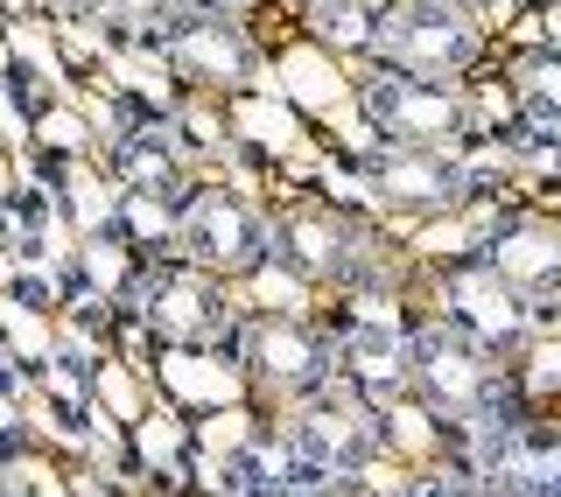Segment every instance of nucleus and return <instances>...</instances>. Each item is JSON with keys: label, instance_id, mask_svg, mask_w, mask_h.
Listing matches in <instances>:
<instances>
[{"label": "nucleus", "instance_id": "f257e3e1", "mask_svg": "<svg viewBox=\"0 0 561 497\" xmlns=\"http://www.w3.org/2000/svg\"><path fill=\"white\" fill-rule=\"evenodd\" d=\"M414 400L435 420H449L463 441H478L505 420H519V385L505 358H491L478 336H463L456 323H443L435 309L414 315Z\"/></svg>", "mask_w": 561, "mask_h": 497}, {"label": "nucleus", "instance_id": "f03ea898", "mask_svg": "<svg viewBox=\"0 0 561 497\" xmlns=\"http://www.w3.org/2000/svg\"><path fill=\"white\" fill-rule=\"evenodd\" d=\"M379 70H408V78H435V84H463L484 63V28L478 14L443 8V0H386L379 35L365 49Z\"/></svg>", "mask_w": 561, "mask_h": 497}, {"label": "nucleus", "instance_id": "7ed1b4c3", "mask_svg": "<svg viewBox=\"0 0 561 497\" xmlns=\"http://www.w3.org/2000/svg\"><path fill=\"white\" fill-rule=\"evenodd\" d=\"M232 365L280 406H302L323 385H337V336L316 330L309 315H245L232 330Z\"/></svg>", "mask_w": 561, "mask_h": 497}, {"label": "nucleus", "instance_id": "20e7f679", "mask_svg": "<svg viewBox=\"0 0 561 497\" xmlns=\"http://www.w3.org/2000/svg\"><path fill=\"white\" fill-rule=\"evenodd\" d=\"M365 127L379 148H456V140L478 134L463 84H435V78H408V70H365L358 84Z\"/></svg>", "mask_w": 561, "mask_h": 497}, {"label": "nucleus", "instance_id": "39448f33", "mask_svg": "<svg viewBox=\"0 0 561 497\" xmlns=\"http://www.w3.org/2000/svg\"><path fill=\"white\" fill-rule=\"evenodd\" d=\"M274 224V266H288L302 288H351V280L379 274V239L365 232V218H351L337 204H288Z\"/></svg>", "mask_w": 561, "mask_h": 497}, {"label": "nucleus", "instance_id": "423d86ee", "mask_svg": "<svg viewBox=\"0 0 561 497\" xmlns=\"http://www.w3.org/2000/svg\"><path fill=\"white\" fill-rule=\"evenodd\" d=\"M134 323L154 330L169 350H225L239 330L232 323V301H225V280L204 274L197 259L169 253V259H148L140 274V301H134Z\"/></svg>", "mask_w": 561, "mask_h": 497}, {"label": "nucleus", "instance_id": "0eeeda50", "mask_svg": "<svg viewBox=\"0 0 561 497\" xmlns=\"http://www.w3.org/2000/svg\"><path fill=\"white\" fill-rule=\"evenodd\" d=\"M175 253L197 259L204 274H218V280H245L253 266H267L274 224L260 218L245 197H232V189L197 183L183 197V232H175Z\"/></svg>", "mask_w": 561, "mask_h": 497}, {"label": "nucleus", "instance_id": "6e6552de", "mask_svg": "<svg viewBox=\"0 0 561 497\" xmlns=\"http://www.w3.org/2000/svg\"><path fill=\"white\" fill-rule=\"evenodd\" d=\"M435 315L456 323L463 336H478L491 358L513 365L526 344H534V309L505 288L499 274H491L484 259H449L435 266Z\"/></svg>", "mask_w": 561, "mask_h": 497}, {"label": "nucleus", "instance_id": "1a4fd4ad", "mask_svg": "<svg viewBox=\"0 0 561 497\" xmlns=\"http://www.w3.org/2000/svg\"><path fill=\"white\" fill-rule=\"evenodd\" d=\"M484 497H561V414H519L470 441Z\"/></svg>", "mask_w": 561, "mask_h": 497}, {"label": "nucleus", "instance_id": "9d476101", "mask_svg": "<svg viewBox=\"0 0 561 497\" xmlns=\"http://www.w3.org/2000/svg\"><path fill=\"white\" fill-rule=\"evenodd\" d=\"M365 183L386 210H408V218H449L478 197V175L456 148H373Z\"/></svg>", "mask_w": 561, "mask_h": 497}, {"label": "nucleus", "instance_id": "9b49d317", "mask_svg": "<svg viewBox=\"0 0 561 497\" xmlns=\"http://www.w3.org/2000/svg\"><path fill=\"white\" fill-rule=\"evenodd\" d=\"M484 266L534 315H561V218H554V210L499 218V224H491V239H484Z\"/></svg>", "mask_w": 561, "mask_h": 497}, {"label": "nucleus", "instance_id": "f8f14e48", "mask_svg": "<svg viewBox=\"0 0 561 497\" xmlns=\"http://www.w3.org/2000/svg\"><path fill=\"white\" fill-rule=\"evenodd\" d=\"M148 49L175 70V78L204 84V92H232V84L253 78V43H245V28L232 22V14L183 8L175 22H162L148 35Z\"/></svg>", "mask_w": 561, "mask_h": 497}, {"label": "nucleus", "instance_id": "ddd939ff", "mask_svg": "<svg viewBox=\"0 0 561 497\" xmlns=\"http://www.w3.org/2000/svg\"><path fill=\"white\" fill-rule=\"evenodd\" d=\"M337 336V379L358 400L393 406L414 393V315L408 323H344Z\"/></svg>", "mask_w": 561, "mask_h": 497}, {"label": "nucleus", "instance_id": "4468645a", "mask_svg": "<svg viewBox=\"0 0 561 497\" xmlns=\"http://www.w3.org/2000/svg\"><path fill=\"white\" fill-rule=\"evenodd\" d=\"M105 175H119V189H148V197H175V204L197 189V183H190V148L175 140V127L162 113H148L134 134L113 140Z\"/></svg>", "mask_w": 561, "mask_h": 497}, {"label": "nucleus", "instance_id": "2eb2a0df", "mask_svg": "<svg viewBox=\"0 0 561 497\" xmlns=\"http://www.w3.org/2000/svg\"><path fill=\"white\" fill-rule=\"evenodd\" d=\"M513 92V148L526 154H561V49H534L505 78Z\"/></svg>", "mask_w": 561, "mask_h": 497}, {"label": "nucleus", "instance_id": "dca6fc26", "mask_svg": "<svg viewBox=\"0 0 561 497\" xmlns=\"http://www.w3.org/2000/svg\"><path fill=\"white\" fill-rule=\"evenodd\" d=\"M379 14H386V0H316L309 22H316V35H323L330 49L365 57V49H373V35H379Z\"/></svg>", "mask_w": 561, "mask_h": 497}, {"label": "nucleus", "instance_id": "f3484780", "mask_svg": "<svg viewBox=\"0 0 561 497\" xmlns=\"http://www.w3.org/2000/svg\"><path fill=\"white\" fill-rule=\"evenodd\" d=\"M408 497H484L478 490V470H470V455H456V463H428L408 476Z\"/></svg>", "mask_w": 561, "mask_h": 497}, {"label": "nucleus", "instance_id": "a211bd4d", "mask_svg": "<svg viewBox=\"0 0 561 497\" xmlns=\"http://www.w3.org/2000/svg\"><path fill=\"white\" fill-rule=\"evenodd\" d=\"M0 490H14V497H64L57 476L35 470V455H8V470H0Z\"/></svg>", "mask_w": 561, "mask_h": 497}, {"label": "nucleus", "instance_id": "6ab92c4d", "mask_svg": "<svg viewBox=\"0 0 561 497\" xmlns=\"http://www.w3.org/2000/svg\"><path fill=\"white\" fill-rule=\"evenodd\" d=\"M183 8H197V14H239L245 0H183Z\"/></svg>", "mask_w": 561, "mask_h": 497}, {"label": "nucleus", "instance_id": "aec40b11", "mask_svg": "<svg viewBox=\"0 0 561 497\" xmlns=\"http://www.w3.org/2000/svg\"><path fill=\"white\" fill-rule=\"evenodd\" d=\"M443 8H463V14H478V8H519V0H443Z\"/></svg>", "mask_w": 561, "mask_h": 497}, {"label": "nucleus", "instance_id": "412c9836", "mask_svg": "<svg viewBox=\"0 0 561 497\" xmlns=\"http://www.w3.org/2000/svg\"><path fill=\"white\" fill-rule=\"evenodd\" d=\"M526 8H561V0H526Z\"/></svg>", "mask_w": 561, "mask_h": 497}, {"label": "nucleus", "instance_id": "4be33fe9", "mask_svg": "<svg viewBox=\"0 0 561 497\" xmlns=\"http://www.w3.org/2000/svg\"><path fill=\"white\" fill-rule=\"evenodd\" d=\"M309 8H316V0H309Z\"/></svg>", "mask_w": 561, "mask_h": 497}]
</instances>
